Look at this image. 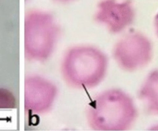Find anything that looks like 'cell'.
<instances>
[{"label":"cell","mask_w":158,"mask_h":131,"mask_svg":"<svg viewBox=\"0 0 158 131\" xmlns=\"http://www.w3.org/2000/svg\"><path fill=\"white\" fill-rule=\"evenodd\" d=\"M137 109L132 98L123 91L112 89L98 94L89 103L86 117L95 130H125L135 121Z\"/></svg>","instance_id":"obj_1"},{"label":"cell","mask_w":158,"mask_h":131,"mask_svg":"<svg viewBox=\"0 0 158 131\" xmlns=\"http://www.w3.org/2000/svg\"><path fill=\"white\" fill-rule=\"evenodd\" d=\"M108 67L107 55L96 47L75 46L65 54L62 73L65 82L72 87L93 88L104 78Z\"/></svg>","instance_id":"obj_2"},{"label":"cell","mask_w":158,"mask_h":131,"mask_svg":"<svg viewBox=\"0 0 158 131\" xmlns=\"http://www.w3.org/2000/svg\"><path fill=\"white\" fill-rule=\"evenodd\" d=\"M59 31L57 23L50 14L30 13L25 20L27 55L38 60L47 58L54 50Z\"/></svg>","instance_id":"obj_3"},{"label":"cell","mask_w":158,"mask_h":131,"mask_svg":"<svg viewBox=\"0 0 158 131\" xmlns=\"http://www.w3.org/2000/svg\"><path fill=\"white\" fill-rule=\"evenodd\" d=\"M153 55V47L150 39L138 31L129 33L115 44L113 58L120 68L134 71L148 65Z\"/></svg>","instance_id":"obj_4"},{"label":"cell","mask_w":158,"mask_h":131,"mask_svg":"<svg viewBox=\"0 0 158 131\" xmlns=\"http://www.w3.org/2000/svg\"><path fill=\"white\" fill-rule=\"evenodd\" d=\"M131 0H101L97 4L94 20L112 34H118L130 26L135 18Z\"/></svg>","instance_id":"obj_5"},{"label":"cell","mask_w":158,"mask_h":131,"mask_svg":"<svg viewBox=\"0 0 158 131\" xmlns=\"http://www.w3.org/2000/svg\"><path fill=\"white\" fill-rule=\"evenodd\" d=\"M138 97L149 113L158 116V69L148 74L141 86Z\"/></svg>","instance_id":"obj_6"},{"label":"cell","mask_w":158,"mask_h":131,"mask_svg":"<svg viewBox=\"0 0 158 131\" xmlns=\"http://www.w3.org/2000/svg\"><path fill=\"white\" fill-rule=\"evenodd\" d=\"M16 106L15 98L9 90L0 89V108H14Z\"/></svg>","instance_id":"obj_7"},{"label":"cell","mask_w":158,"mask_h":131,"mask_svg":"<svg viewBox=\"0 0 158 131\" xmlns=\"http://www.w3.org/2000/svg\"><path fill=\"white\" fill-rule=\"evenodd\" d=\"M154 26H155V30H156L157 36L158 37V12L157 13L154 18Z\"/></svg>","instance_id":"obj_8"},{"label":"cell","mask_w":158,"mask_h":131,"mask_svg":"<svg viewBox=\"0 0 158 131\" xmlns=\"http://www.w3.org/2000/svg\"><path fill=\"white\" fill-rule=\"evenodd\" d=\"M54 1L59 2H62V3H68V2H72L75 0H54Z\"/></svg>","instance_id":"obj_9"}]
</instances>
